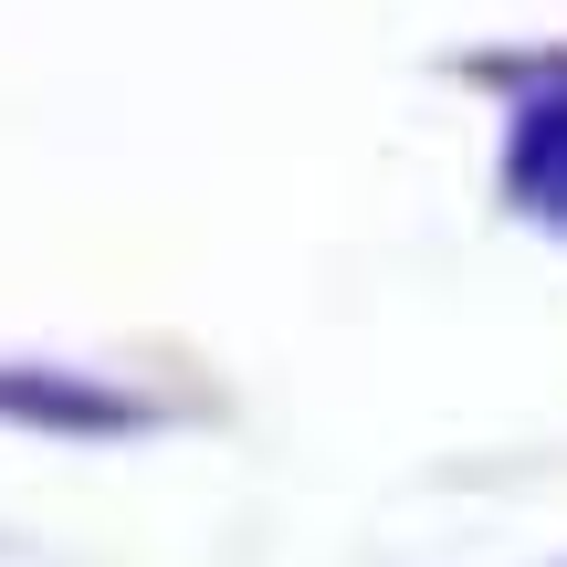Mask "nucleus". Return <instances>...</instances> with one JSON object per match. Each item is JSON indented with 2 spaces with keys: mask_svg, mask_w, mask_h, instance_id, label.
I'll return each mask as SVG.
<instances>
[{
  "mask_svg": "<svg viewBox=\"0 0 567 567\" xmlns=\"http://www.w3.org/2000/svg\"><path fill=\"white\" fill-rule=\"evenodd\" d=\"M515 189H526L547 221H567V84L515 126Z\"/></svg>",
  "mask_w": 567,
  "mask_h": 567,
  "instance_id": "obj_1",
  "label": "nucleus"
}]
</instances>
